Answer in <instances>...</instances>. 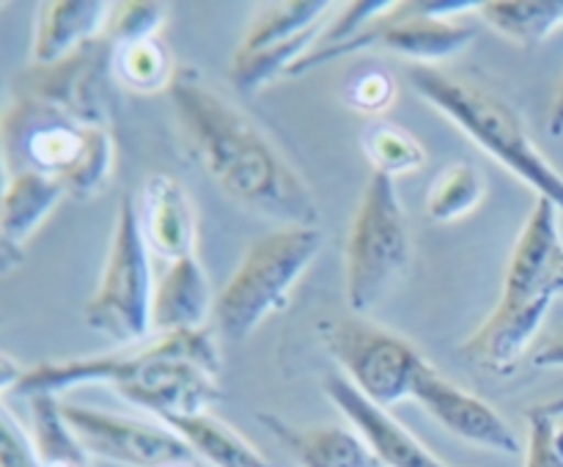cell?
Wrapping results in <instances>:
<instances>
[{
  "instance_id": "cell-5",
  "label": "cell",
  "mask_w": 563,
  "mask_h": 467,
  "mask_svg": "<svg viewBox=\"0 0 563 467\" xmlns=\"http://www.w3.org/2000/svg\"><path fill=\"white\" fill-rule=\"evenodd\" d=\"M407 80L416 88L418 97H423L445 119L454 121L456 130L465 132L482 152H487L495 163L509 168L517 179L537 190V198H548L563 212V176L539 152L511 104L473 80L449 75L438 66L410 64Z\"/></svg>"
},
{
  "instance_id": "cell-3",
  "label": "cell",
  "mask_w": 563,
  "mask_h": 467,
  "mask_svg": "<svg viewBox=\"0 0 563 467\" xmlns=\"http://www.w3.org/2000/svg\"><path fill=\"white\" fill-rule=\"evenodd\" d=\"M561 267L559 207L548 198H537L511 251L504 291L489 316L462 344L460 355L487 371H511L561 294Z\"/></svg>"
},
{
  "instance_id": "cell-31",
  "label": "cell",
  "mask_w": 563,
  "mask_h": 467,
  "mask_svg": "<svg viewBox=\"0 0 563 467\" xmlns=\"http://www.w3.org/2000/svg\"><path fill=\"white\" fill-rule=\"evenodd\" d=\"M0 467H42L33 440L22 432L9 407L0 412Z\"/></svg>"
},
{
  "instance_id": "cell-8",
  "label": "cell",
  "mask_w": 563,
  "mask_h": 467,
  "mask_svg": "<svg viewBox=\"0 0 563 467\" xmlns=\"http://www.w3.org/2000/svg\"><path fill=\"white\" fill-rule=\"evenodd\" d=\"M410 267V229L390 176L372 174L344 247L346 300L368 313L385 300Z\"/></svg>"
},
{
  "instance_id": "cell-16",
  "label": "cell",
  "mask_w": 563,
  "mask_h": 467,
  "mask_svg": "<svg viewBox=\"0 0 563 467\" xmlns=\"http://www.w3.org/2000/svg\"><path fill=\"white\" fill-rule=\"evenodd\" d=\"M64 198L66 187L49 176L33 170L5 176L3 212H0V253H3L5 273L22 264L25 242Z\"/></svg>"
},
{
  "instance_id": "cell-27",
  "label": "cell",
  "mask_w": 563,
  "mask_h": 467,
  "mask_svg": "<svg viewBox=\"0 0 563 467\" xmlns=\"http://www.w3.org/2000/svg\"><path fill=\"white\" fill-rule=\"evenodd\" d=\"M341 99H344L346 108L357 110V113L379 115L394 104L396 80L385 66H361V69L346 77L344 88H341Z\"/></svg>"
},
{
  "instance_id": "cell-2",
  "label": "cell",
  "mask_w": 563,
  "mask_h": 467,
  "mask_svg": "<svg viewBox=\"0 0 563 467\" xmlns=\"http://www.w3.org/2000/svg\"><path fill=\"white\" fill-rule=\"evenodd\" d=\"M220 352L207 327L154 335L148 344L124 346L113 355L44 360L22 374L16 393L58 396L75 385H113L130 404L154 412L159 423L170 418L209 412L223 399L220 390Z\"/></svg>"
},
{
  "instance_id": "cell-12",
  "label": "cell",
  "mask_w": 563,
  "mask_h": 467,
  "mask_svg": "<svg viewBox=\"0 0 563 467\" xmlns=\"http://www.w3.org/2000/svg\"><path fill=\"white\" fill-rule=\"evenodd\" d=\"M64 415L75 429L88 456L124 467H170L192 462V451L165 423L132 421L82 404H64Z\"/></svg>"
},
{
  "instance_id": "cell-34",
  "label": "cell",
  "mask_w": 563,
  "mask_h": 467,
  "mask_svg": "<svg viewBox=\"0 0 563 467\" xmlns=\"http://www.w3.org/2000/svg\"><path fill=\"white\" fill-rule=\"evenodd\" d=\"M539 410H544L548 415H553V418H561L563 415V396H559V399H553V401H548V404H539Z\"/></svg>"
},
{
  "instance_id": "cell-21",
  "label": "cell",
  "mask_w": 563,
  "mask_h": 467,
  "mask_svg": "<svg viewBox=\"0 0 563 467\" xmlns=\"http://www.w3.org/2000/svg\"><path fill=\"white\" fill-rule=\"evenodd\" d=\"M335 5L328 0H289V3H267L253 14L251 25L242 33L234 55H253L275 44L291 42L300 33L322 27Z\"/></svg>"
},
{
  "instance_id": "cell-13",
  "label": "cell",
  "mask_w": 563,
  "mask_h": 467,
  "mask_svg": "<svg viewBox=\"0 0 563 467\" xmlns=\"http://www.w3.org/2000/svg\"><path fill=\"white\" fill-rule=\"evenodd\" d=\"M412 399L454 437L495 454H520V437L511 423L489 401L462 390L429 363L418 374Z\"/></svg>"
},
{
  "instance_id": "cell-30",
  "label": "cell",
  "mask_w": 563,
  "mask_h": 467,
  "mask_svg": "<svg viewBox=\"0 0 563 467\" xmlns=\"http://www.w3.org/2000/svg\"><path fill=\"white\" fill-rule=\"evenodd\" d=\"M394 0H361V3H346L341 14H335L333 25L324 27V36L317 47H333V44L350 42L352 36L372 25Z\"/></svg>"
},
{
  "instance_id": "cell-14",
  "label": "cell",
  "mask_w": 563,
  "mask_h": 467,
  "mask_svg": "<svg viewBox=\"0 0 563 467\" xmlns=\"http://www.w3.org/2000/svg\"><path fill=\"white\" fill-rule=\"evenodd\" d=\"M322 388L383 467H449L416 434L407 432L385 407L366 399L344 374H328Z\"/></svg>"
},
{
  "instance_id": "cell-25",
  "label": "cell",
  "mask_w": 563,
  "mask_h": 467,
  "mask_svg": "<svg viewBox=\"0 0 563 467\" xmlns=\"http://www.w3.org/2000/svg\"><path fill=\"white\" fill-rule=\"evenodd\" d=\"M487 192V179L473 163H451L434 176L427 196V218L432 223H454L471 214Z\"/></svg>"
},
{
  "instance_id": "cell-17",
  "label": "cell",
  "mask_w": 563,
  "mask_h": 467,
  "mask_svg": "<svg viewBox=\"0 0 563 467\" xmlns=\"http://www.w3.org/2000/svg\"><path fill=\"white\" fill-rule=\"evenodd\" d=\"M214 302L218 297L212 294L207 269L201 267L196 253L176 258L154 289L152 333L168 335L201 330L209 313H214Z\"/></svg>"
},
{
  "instance_id": "cell-19",
  "label": "cell",
  "mask_w": 563,
  "mask_h": 467,
  "mask_svg": "<svg viewBox=\"0 0 563 467\" xmlns=\"http://www.w3.org/2000/svg\"><path fill=\"white\" fill-rule=\"evenodd\" d=\"M258 421L286 445L300 467H383L352 426L324 423L297 429L275 415H258Z\"/></svg>"
},
{
  "instance_id": "cell-1",
  "label": "cell",
  "mask_w": 563,
  "mask_h": 467,
  "mask_svg": "<svg viewBox=\"0 0 563 467\" xmlns=\"http://www.w3.org/2000/svg\"><path fill=\"white\" fill-rule=\"evenodd\" d=\"M168 97L187 148L225 196L284 225L319 223L317 198L306 179L201 71L179 66Z\"/></svg>"
},
{
  "instance_id": "cell-35",
  "label": "cell",
  "mask_w": 563,
  "mask_h": 467,
  "mask_svg": "<svg viewBox=\"0 0 563 467\" xmlns=\"http://www.w3.org/2000/svg\"><path fill=\"white\" fill-rule=\"evenodd\" d=\"M170 467H192V462H181V465H170Z\"/></svg>"
},
{
  "instance_id": "cell-29",
  "label": "cell",
  "mask_w": 563,
  "mask_h": 467,
  "mask_svg": "<svg viewBox=\"0 0 563 467\" xmlns=\"http://www.w3.org/2000/svg\"><path fill=\"white\" fill-rule=\"evenodd\" d=\"M528 454L526 467H563V426L559 418L531 407L528 410Z\"/></svg>"
},
{
  "instance_id": "cell-20",
  "label": "cell",
  "mask_w": 563,
  "mask_h": 467,
  "mask_svg": "<svg viewBox=\"0 0 563 467\" xmlns=\"http://www.w3.org/2000/svg\"><path fill=\"white\" fill-rule=\"evenodd\" d=\"M165 426L174 429L196 456L209 462L212 467H267L269 462L264 459L262 451L242 437L236 429L229 423L214 418L212 412H198V415L170 418Z\"/></svg>"
},
{
  "instance_id": "cell-11",
  "label": "cell",
  "mask_w": 563,
  "mask_h": 467,
  "mask_svg": "<svg viewBox=\"0 0 563 467\" xmlns=\"http://www.w3.org/2000/svg\"><path fill=\"white\" fill-rule=\"evenodd\" d=\"M110 80L113 44L99 36L55 64L22 71L14 93L47 102L86 124L110 130Z\"/></svg>"
},
{
  "instance_id": "cell-37",
  "label": "cell",
  "mask_w": 563,
  "mask_h": 467,
  "mask_svg": "<svg viewBox=\"0 0 563 467\" xmlns=\"http://www.w3.org/2000/svg\"><path fill=\"white\" fill-rule=\"evenodd\" d=\"M267 467H273V465H267Z\"/></svg>"
},
{
  "instance_id": "cell-26",
  "label": "cell",
  "mask_w": 563,
  "mask_h": 467,
  "mask_svg": "<svg viewBox=\"0 0 563 467\" xmlns=\"http://www.w3.org/2000/svg\"><path fill=\"white\" fill-rule=\"evenodd\" d=\"M361 146L366 159L372 163L374 174H385L390 179L401 174H412V170L423 168L427 163V152H423L421 141L405 126L390 124V121H372L363 130Z\"/></svg>"
},
{
  "instance_id": "cell-22",
  "label": "cell",
  "mask_w": 563,
  "mask_h": 467,
  "mask_svg": "<svg viewBox=\"0 0 563 467\" xmlns=\"http://www.w3.org/2000/svg\"><path fill=\"white\" fill-rule=\"evenodd\" d=\"M478 14L489 27L522 47H537L563 27V0H487Z\"/></svg>"
},
{
  "instance_id": "cell-23",
  "label": "cell",
  "mask_w": 563,
  "mask_h": 467,
  "mask_svg": "<svg viewBox=\"0 0 563 467\" xmlns=\"http://www.w3.org/2000/svg\"><path fill=\"white\" fill-rule=\"evenodd\" d=\"M174 55L159 36L113 44V80L132 93L170 91L176 80Z\"/></svg>"
},
{
  "instance_id": "cell-32",
  "label": "cell",
  "mask_w": 563,
  "mask_h": 467,
  "mask_svg": "<svg viewBox=\"0 0 563 467\" xmlns=\"http://www.w3.org/2000/svg\"><path fill=\"white\" fill-rule=\"evenodd\" d=\"M531 366L563 368V333L553 335V338H548L542 346H537V349H533Z\"/></svg>"
},
{
  "instance_id": "cell-33",
  "label": "cell",
  "mask_w": 563,
  "mask_h": 467,
  "mask_svg": "<svg viewBox=\"0 0 563 467\" xmlns=\"http://www.w3.org/2000/svg\"><path fill=\"white\" fill-rule=\"evenodd\" d=\"M550 135L561 137L563 135V80L555 91L553 99V108H550Z\"/></svg>"
},
{
  "instance_id": "cell-15",
  "label": "cell",
  "mask_w": 563,
  "mask_h": 467,
  "mask_svg": "<svg viewBox=\"0 0 563 467\" xmlns=\"http://www.w3.org/2000/svg\"><path fill=\"white\" fill-rule=\"evenodd\" d=\"M141 229L148 251L176 262L196 253V212L185 187L170 174L148 176L143 185Z\"/></svg>"
},
{
  "instance_id": "cell-6",
  "label": "cell",
  "mask_w": 563,
  "mask_h": 467,
  "mask_svg": "<svg viewBox=\"0 0 563 467\" xmlns=\"http://www.w3.org/2000/svg\"><path fill=\"white\" fill-rule=\"evenodd\" d=\"M324 245L317 225H284L253 242L214 302L225 341H245L269 313L289 302L291 289Z\"/></svg>"
},
{
  "instance_id": "cell-18",
  "label": "cell",
  "mask_w": 563,
  "mask_h": 467,
  "mask_svg": "<svg viewBox=\"0 0 563 467\" xmlns=\"http://www.w3.org/2000/svg\"><path fill=\"white\" fill-rule=\"evenodd\" d=\"M115 5L104 0H49L38 5L33 33V66H49L82 44L104 36Z\"/></svg>"
},
{
  "instance_id": "cell-9",
  "label": "cell",
  "mask_w": 563,
  "mask_h": 467,
  "mask_svg": "<svg viewBox=\"0 0 563 467\" xmlns=\"http://www.w3.org/2000/svg\"><path fill=\"white\" fill-rule=\"evenodd\" d=\"M154 289L157 286L152 278L148 245L143 240L141 212L130 192H124L115 209L108 258L97 289L88 297L82 319L88 327L119 346L141 344L152 333Z\"/></svg>"
},
{
  "instance_id": "cell-36",
  "label": "cell",
  "mask_w": 563,
  "mask_h": 467,
  "mask_svg": "<svg viewBox=\"0 0 563 467\" xmlns=\"http://www.w3.org/2000/svg\"><path fill=\"white\" fill-rule=\"evenodd\" d=\"M559 286H561V294H563V267H561V278H559Z\"/></svg>"
},
{
  "instance_id": "cell-10",
  "label": "cell",
  "mask_w": 563,
  "mask_h": 467,
  "mask_svg": "<svg viewBox=\"0 0 563 467\" xmlns=\"http://www.w3.org/2000/svg\"><path fill=\"white\" fill-rule=\"evenodd\" d=\"M322 338L346 379L385 410L412 396L418 374L427 366L410 341L363 319L322 324Z\"/></svg>"
},
{
  "instance_id": "cell-24",
  "label": "cell",
  "mask_w": 563,
  "mask_h": 467,
  "mask_svg": "<svg viewBox=\"0 0 563 467\" xmlns=\"http://www.w3.org/2000/svg\"><path fill=\"white\" fill-rule=\"evenodd\" d=\"M27 404L33 423L31 440L42 467H88V451L66 421L58 396L38 393L31 396Z\"/></svg>"
},
{
  "instance_id": "cell-7",
  "label": "cell",
  "mask_w": 563,
  "mask_h": 467,
  "mask_svg": "<svg viewBox=\"0 0 563 467\" xmlns=\"http://www.w3.org/2000/svg\"><path fill=\"white\" fill-rule=\"evenodd\" d=\"M467 11H478L473 0H405L390 3L377 20L363 27L350 42L333 44V47H317L289 71V77L306 75L319 69L322 64L344 55L366 53V49L383 47L396 55L410 58V64L434 66L438 60L451 58L471 47L478 27L462 20Z\"/></svg>"
},
{
  "instance_id": "cell-28",
  "label": "cell",
  "mask_w": 563,
  "mask_h": 467,
  "mask_svg": "<svg viewBox=\"0 0 563 467\" xmlns=\"http://www.w3.org/2000/svg\"><path fill=\"white\" fill-rule=\"evenodd\" d=\"M165 16H168V9H165V3H157V0H132V3H121L113 9L104 38H108L110 44H124L137 42V38L159 36V27H163Z\"/></svg>"
},
{
  "instance_id": "cell-4",
  "label": "cell",
  "mask_w": 563,
  "mask_h": 467,
  "mask_svg": "<svg viewBox=\"0 0 563 467\" xmlns=\"http://www.w3.org/2000/svg\"><path fill=\"white\" fill-rule=\"evenodd\" d=\"M5 176H49L66 196L88 201L108 185L115 163V141L108 126H93L38 99L20 97L3 115Z\"/></svg>"
}]
</instances>
